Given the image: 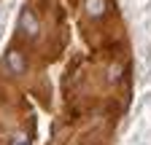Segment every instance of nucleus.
<instances>
[{
    "label": "nucleus",
    "instance_id": "nucleus-1",
    "mask_svg": "<svg viewBox=\"0 0 151 145\" xmlns=\"http://www.w3.org/2000/svg\"><path fill=\"white\" fill-rule=\"evenodd\" d=\"M3 65H6V70L11 72V75H22V72H27V59H24V54H22V51H16V48L6 51Z\"/></svg>",
    "mask_w": 151,
    "mask_h": 145
},
{
    "label": "nucleus",
    "instance_id": "nucleus-2",
    "mask_svg": "<svg viewBox=\"0 0 151 145\" xmlns=\"http://www.w3.org/2000/svg\"><path fill=\"white\" fill-rule=\"evenodd\" d=\"M19 30H22L27 38H38V30H41V22H38V16L30 11V8H24L22 11V16H19Z\"/></svg>",
    "mask_w": 151,
    "mask_h": 145
},
{
    "label": "nucleus",
    "instance_id": "nucleus-3",
    "mask_svg": "<svg viewBox=\"0 0 151 145\" xmlns=\"http://www.w3.org/2000/svg\"><path fill=\"white\" fill-rule=\"evenodd\" d=\"M84 8L92 19H97V16L105 14V0H84Z\"/></svg>",
    "mask_w": 151,
    "mask_h": 145
},
{
    "label": "nucleus",
    "instance_id": "nucleus-4",
    "mask_svg": "<svg viewBox=\"0 0 151 145\" xmlns=\"http://www.w3.org/2000/svg\"><path fill=\"white\" fill-rule=\"evenodd\" d=\"M8 145H27V137L24 134H11L8 137Z\"/></svg>",
    "mask_w": 151,
    "mask_h": 145
}]
</instances>
